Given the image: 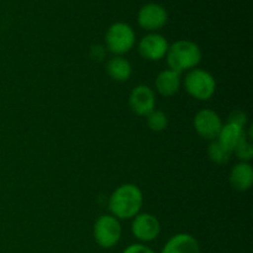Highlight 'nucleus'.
<instances>
[{"label": "nucleus", "instance_id": "obj_1", "mask_svg": "<svg viewBox=\"0 0 253 253\" xmlns=\"http://www.w3.org/2000/svg\"><path fill=\"white\" fill-rule=\"evenodd\" d=\"M143 204V194L135 184H123L116 188L109 199V210L116 219H133Z\"/></svg>", "mask_w": 253, "mask_h": 253}, {"label": "nucleus", "instance_id": "obj_2", "mask_svg": "<svg viewBox=\"0 0 253 253\" xmlns=\"http://www.w3.org/2000/svg\"><path fill=\"white\" fill-rule=\"evenodd\" d=\"M166 57L169 69L180 74L188 69L195 68L200 63L202 49L193 41L179 40L168 47Z\"/></svg>", "mask_w": 253, "mask_h": 253}, {"label": "nucleus", "instance_id": "obj_3", "mask_svg": "<svg viewBox=\"0 0 253 253\" xmlns=\"http://www.w3.org/2000/svg\"><path fill=\"white\" fill-rule=\"evenodd\" d=\"M185 90L198 100H209L215 93L216 82L209 72L204 69H193L184 79Z\"/></svg>", "mask_w": 253, "mask_h": 253}, {"label": "nucleus", "instance_id": "obj_4", "mask_svg": "<svg viewBox=\"0 0 253 253\" xmlns=\"http://www.w3.org/2000/svg\"><path fill=\"white\" fill-rule=\"evenodd\" d=\"M135 31L130 25L125 24V22H116V24L111 25L105 35L106 47L109 48V51L118 56L131 51L135 44Z\"/></svg>", "mask_w": 253, "mask_h": 253}, {"label": "nucleus", "instance_id": "obj_5", "mask_svg": "<svg viewBox=\"0 0 253 253\" xmlns=\"http://www.w3.org/2000/svg\"><path fill=\"white\" fill-rule=\"evenodd\" d=\"M94 240L101 249L116 246L121 239V225L113 215H101L94 224Z\"/></svg>", "mask_w": 253, "mask_h": 253}, {"label": "nucleus", "instance_id": "obj_6", "mask_svg": "<svg viewBox=\"0 0 253 253\" xmlns=\"http://www.w3.org/2000/svg\"><path fill=\"white\" fill-rule=\"evenodd\" d=\"M132 235L141 242H151L158 237L161 232V224L155 215L150 212L137 214L131 225Z\"/></svg>", "mask_w": 253, "mask_h": 253}, {"label": "nucleus", "instance_id": "obj_7", "mask_svg": "<svg viewBox=\"0 0 253 253\" xmlns=\"http://www.w3.org/2000/svg\"><path fill=\"white\" fill-rule=\"evenodd\" d=\"M137 21L142 29L147 31H157L168 21V12L162 5L150 2L143 5L137 15Z\"/></svg>", "mask_w": 253, "mask_h": 253}, {"label": "nucleus", "instance_id": "obj_8", "mask_svg": "<svg viewBox=\"0 0 253 253\" xmlns=\"http://www.w3.org/2000/svg\"><path fill=\"white\" fill-rule=\"evenodd\" d=\"M222 127L220 116L210 109H203L198 111L194 118V128L198 135L205 140H215L219 136Z\"/></svg>", "mask_w": 253, "mask_h": 253}, {"label": "nucleus", "instance_id": "obj_9", "mask_svg": "<svg viewBox=\"0 0 253 253\" xmlns=\"http://www.w3.org/2000/svg\"><path fill=\"white\" fill-rule=\"evenodd\" d=\"M128 104L130 108L136 115L147 116L148 114L155 110L156 96L155 91L147 85H137L132 89L130 96H128Z\"/></svg>", "mask_w": 253, "mask_h": 253}, {"label": "nucleus", "instance_id": "obj_10", "mask_svg": "<svg viewBox=\"0 0 253 253\" xmlns=\"http://www.w3.org/2000/svg\"><path fill=\"white\" fill-rule=\"evenodd\" d=\"M168 41L158 34L146 35L138 43V52L147 61H161L168 51Z\"/></svg>", "mask_w": 253, "mask_h": 253}, {"label": "nucleus", "instance_id": "obj_11", "mask_svg": "<svg viewBox=\"0 0 253 253\" xmlns=\"http://www.w3.org/2000/svg\"><path fill=\"white\" fill-rule=\"evenodd\" d=\"M161 253H200V246L192 235L177 234L166 242Z\"/></svg>", "mask_w": 253, "mask_h": 253}, {"label": "nucleus", "instance_id": "obj_12", "mask_svg": "<svg viewBox=\"0 0 253 253\" xmlns=\"http://www.w3.org/2000/svg\"><path fill=\"white\" fill-rule=\"evenodd\" d=\"M231 187L239 192H246L253 184V168L249 162H240L231 169L229 175Z\"/></svg>", "mask_w": 253, "mask_h": 253}, {"label": "nucleus", "instance_id": "obj_13", "mask_svg": "<svg viewBox=\"0 0 253 253\" xmlns=\"http://www.w3.org/2000/svg\"><path fill=\"white\" fill-rule=\"evenodd\" d=\"M180 74L172 69L162 71L157 76L155 82L156 89L163 96H173L180 88Z\"/></svg>", "mask_w": 253, "mask_h": 253}, {"label": "nucleus", "instance_id": "obj_14", "mask_svg": "<svg viewBox=\"0 0 253 253\" xmlns=\"http://www.w3.org/2000/svg\"><path fill=\"white\" fill-rule=\"evenodd\" d=\"M245 135H246V132H245L244 127L236 125V124L227 123L226 125H222L216 141L222 147L232 153Z\"/></svg>", "mask_w": 253, "mask_h": 253}, {"label": "nucleus", "instance_id": "obj_15", "mask_svg": "<svg viewBox=\"0 0 253 253\" xmlns=\"http://www.w3.org/2000/svg\"><path fill=\"white\" fill-rule=\"evenodd\" d=\"M106 72L109 77L116 82H126L132 74V66L126 58L121 56H115L106 64Z\"/></svg>", "mask_w": 253, "mask_h": 253}, {"label": "nucleus", "instance_id": "obj_16", "mask_svg": "<svg viewBox=\"0 0 253 253\" xmlns=\"http://www.w3.org/2000/svg\"><path fill=\"white\" fill-rule=\"evenodd\" d=\"M208 155H209V158L212 162L217 163V165H224V163L229 162L231 152H229L226 148L222 147L217 141H214V142H211L209 145Z\"/></svg>", "mask_w": 253, "mask_h": 253}, {"label": "nucleus", "instance_id": "obj_17", "mask_svg": "<svg viewBox=\"0 0 253 253\" xmlns=\"http://www.w3.org/2000/svg\"><path fill=\"white\" fill-rule=\"evenodd\" d=\"M147 125L155 132H161L168 126L167 115L161 110H153L147 115Z\"/></svg>", "mask_w": 253, "mask_h": 253}, {"label": "nucleus", "instance_id": "obj_18", "mask_svg": "<svg viewBox=\"0 0 253 253\" xmlns=\"http://www.w3.org/2000/svg\"><path fill=\"white\" fill-rule=\"evenodd\" d=\"M234 152L236 153V156L242 161V162H247V161L252 160L253 148H252L251 142H249V140H247L246 135H245L244 138L240 141L239 145L236 146Z\"/></svg>", "mask_w": 253, "mask_h": 253}, {"label": "nucleus", "instance_id": "obj_19", "mask_svg": "<svg viewBox=\"0 0 253 253\" xmlns=\"http://www.w3.org/2000/svg\"><path fill=\"white\" fill-rule=\"evenodd\" d=\"M227 123H232L236 124V125L241 126V127L245 128L247 124V115L246 113H244L242 110H235L230 114L229 116V121Z\"/></svg>", "mask_w": 253, "mask_h": 253}, {"label": "nucleus", "instance_id": "obj_20", "mask_svg": "<svg viewBox=\"0 0 253 253\" xmlns=\"http://www.w3.org/2000/svg\"><path fill=\"white\" fill-rule=\"evenodd\" d=\"M123 253H156L152 249L145 246L143 244H133L130 245L128 247H126L124 250Z\"/></svg>", "mask_w": 253, "mask_h": 253}]
</instances>
